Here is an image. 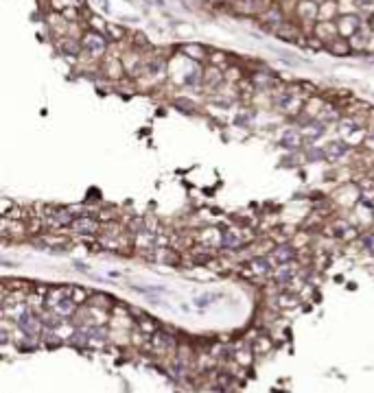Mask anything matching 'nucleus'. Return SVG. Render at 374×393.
Returning <instances> with one entry per match:
<instances>
[{"instance_id": "1", "label": "nucleus", "mask_w": 374, "mask_h": 393, "mask_svg": "<svg viewBox=\"0 0 374 393\" xmlns=\"http://www.w3.org/2000/svg\"><path fill=\"white\" fill-rule=\"evenodd\" d=\"M107 35H101V33L96 31H90L84 35V40H81V44H84V53L92 55V57H98V55L105 53L107 48Z\"/></svg>"}, {"instance_id": "2", "label": "nucleus", "mask_w": 374, "mask_h": 393, "mask_svg": "<svg viewBox=\"0 0 374 393\" xmlns=\"http://www.w3.org/2000/svg\"><path fill=\"white\" fill-rule=\"evenodd\" d=\"M70 228H73V232H77V234H81V236H96V234H101V223L94 221L92 217H88V214H84V217H77Z\"/></svg>"}, {"instance_id": "3", "label": "nucleus", "mask_w": 374, "mask_h": 393, "mask_svg": "<svg viewBox=\"0 0 374 393\" xmlns=\"http://www.w3.org/2000/svg\"><path fill=\"white\" fill-rule=\"evenodd\" d=\"M243 230H225L221 232V238H219V245H221V249H225V251H236V249H241L245 245L247 236L241 234Z\"/></svg>"}, {"instance_id": "4", "label": "nucleus", "mask_w": 374, "mask_h": 393, "mask_svg": "<svg viewBox=\"0 0 374 393\" xmlns=\"http://www.w3.org/2000/svg\"><path fill=\"white\" fill-rule=\"evenodd\" d=\"M295 256H298L295 247H291V245H278V247L272 251V262L278 264V267H282V264L293 262Z\"/></svg>"}, {"instance_id": "5", "label": "nucleus", "mask_w": 374, "mask_h": 393, "mask_svg": "<svg viewBox=\"0 0 374 393\" xmlns=\"http://www.w3.org/2000/svg\"><path fill=\"white\" fill-rule=\"evenodd\" d=\"M337 31L342 33V37H353L355 33L361 31V22H359V18H355V15H344V18H339V22H337Z\"/></svg>"}, {"instance_id": "6", "label": "nucleus", "mask_w": 374, "mask_h": 393, "mask_svg": "<svg viewBox=\"0 0 374 393\" xmlns=\"http://www.w3.org/2000/svg\"><path fill=\"white\" fill-rule=\"evenodd\" d=\"M247 267L256 275H269L274 271V262H272V258H267V256H254L247 262Z\"/></svg>"}, {"instance_id": "7", "label": "nucleus", "mask_w": 374, "mask_h": 393, "mask_svg": "<svg viewBox=\"0 0 374 393\" xmlns=\"http://www.w3.org/2000/svg\"><path fill=\"white\" fill-rule=\"evenodd\" d=\"M300 142H302V138H300V134L295 129H289V131H284V134L280 136V147L287 149V151H295V149L300 147Z\"/></svg>"}, {"instance_id": "8", "label": "nucleus", "mask_w": 374, "mask_h": 393, "mask_svg": "<svg viewBox=\"0 0 374 393\" xmlns=\"http://www.w3.org/2000/svg\"><path fill=\"white\" fill-rule=\"evenodd\" d=\"M350 153V145H346V142H342V140H337V142H331V145L326 147V156H328V159H339V157H344V156H348Z\"/></svg>"}, {"instance_id": "9", "label": "nucleus", "mask_w": 374, "mask_h": 393, "mask_svg": "<svg viewBox=\"0 0 374 393\" xmlns=\"http://www.w3.org/2000/svg\"><path fill=\"white\" fill-rule=\"evenodd\" d=\"M62 51H64V55H70V57H79V55L84 53V44H81V40H77V37H64Z\"/></svg>"}, {"instance_id": "10", "label": "nucleus", "mask_w": 374, "mask_h": 393, "mask_svg": "<svg viewBox=\"0 0 374 393\" xmlns=\"http://www.w3.org/2000/svg\"><path fill=\"white\" fill-rule=\"evenodd\" d=\"M276 33H278V37L280 40H287V42H298L295 37L300 35L298 33V29H295L291 22H282V24H278V29H276Z\"/></svg>"}, {"instance_id": "11", "label": "nucleus", "mask_w": 374, "mask_h": 393, "mask_svg": "<svg viewBox=\"0 0 374 393\" xmlns=\"http://www.w3.org/2000/svg\"><path fill=\"white\" fill-rule=\"evenodd\" d=\"M112 304H114L112 297H109V295H103V293H92L90 300H88V306H96V308H103V311H105V308H109Z\"/></svg>"}, {"instance_id": "12", "label": "nucleus", "mask_w": 374, "mask_h": 393, "mask_svg": "<svg viewBox=\"0 0 374 393\" xmlns=\"http://www.w3.org/2000/svg\"><path fill=\"white\" fill-rule=\"evenodd\" d=\"M328 51H333V53H337V55H346V53L353 51V48H350V40L339 37V40H333L331 44H328Z\"/></svg>"}, {"instance_id": "13", "label": "nucleus", "mask_w": 374, "mask_h": 393, "mask_svg": "<svg viewBox=\"0 0 374 393\" xmlns=\"http://www.w3.org/2000/svg\"><path fill=\"white\" fill-rule=\"evenodd\" d=\"M298 13H300V18L302 20H315V15H317V7L313 2H302L300 7H298Z\"/></svg>"}, {"instance_id": "14", "label": "nucleus", "mask_w": 374, "mask_h": 393, "mask_svg": "<svg viewBox=\"0 0 374 393\" xmlns=\"http://www.w3.org/2000/svg\"><path fill=\"white\" fill-rule=\"evenodd\" d=\"M92 293L86 291V289H79V286H73V302L77 304V306H81V304H88V300H90Z\"/></svg>"}, {"instance_id": "15", "label": "nucleus", "mask_w": 374, "mask_h": 393, "mask_svg": "<svg viewBox=\"0 0 374 393\" xmlns=\"http://www.w3.org/2000/svg\"><path fill=\"white\" fill-rule=\"evenodd\" d=\"M203 81H206L208 85H212V87H214L219 81H221V75H219V70H217V68H208V70H206V75H203Z\"/></svg>"}, {"instance_id": "16", "label": "nucleus", "mask_w": 374, "mask_h": 393, "mask_svg": "<svg viewBox=\"0 0 374 393\" xmlns=\"http://www.w3.org/2000/svg\"><path fill=\"white\" fill-rule=\"evenodd\" d=\"M361 247L368 249V251H374V232H366V234H361L359 238Z\"/></svg>"}, {"instance_id": "17", "label": "nucleus", "mask_w": 374, "mask_h": 393, "mask_svg": "<svg viewBox=\"0 0 374 393\" xmlns=\"http://www.w3.org/2000/svg\"><path fill=\"white\" fill-rule=\"evenodd\" d=\"M306 159H309V162H313V159H320V162H324V159H328L326 149H311V151L306 153Z\"/></svg>"}, {"instance_id": "18", "label": "nucleus", "mask_w": 374, "mask_h": 393, "mask_svg": "<svg viewBox=\"0 0 374 393\" xmlns=\"http://www.w3.org/2000/svg\"><path fill=\"white\" fill-rule=\"evenodd\" d=\"M366 134H368L366 129H355L353 134L348 136V142H350V147H353V142H355V145H359V142L364 140V136H366Z\"/></svg>"}, {"instance_id": "19", "label": "nucleus", "mask_w": 374, "mask_h": 393, "mask_svg": "<svg viewBox=\"0 0 374 393\" xmlns=\"http://www.w3.org/2000/svg\"><path fill=\"white\" fill-rule=\"evenodd\" d=\"M184 51L188 53V55H195V59H203V57H206V53H203L201 46H186Z\"/></svg>"}, {"instance_id": "20", "label": "nucleus", "mask_w": 374, "mask_h": 393, "mask_svg": "<svg viewBox=\"0 0 374 393\" xmlns=\"http://www.w3.org/2000/svg\"><path fill=\"white\" fill-rule=\"evenodd\" d=\"M269 345H272V343H269L267 339H265V341H263V339H258V341H256V347H254V350H256V352H261V350H263V352H267V350H269Z\"/></svg>"}, {"instance_id": "21", "label": "nucleus", "mask_w": 374, "mask_h": 393, "mask_svg": "<svg viewBox=\"0 0 374 393\" xmlns=\"http://www.w3.org/2000/svg\"><path fill=\"white\" fill-rule=\"evenodd\" d=\"M75 267H77V271H86V264H84V262H79V260L75 262Z\"/></svg>"}]
</instances>
